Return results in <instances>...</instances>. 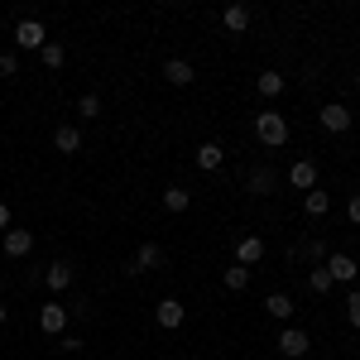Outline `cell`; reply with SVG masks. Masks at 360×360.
Wrapping results in <instances>:
<instances>
[{
  "instance_id": "cell-1",
  "label": "cell",
  "mask_w": 360,
  "mask_h": 360,
  "mask_svg": "<svg viewBox=\"0 0 360 360\" xmlns=\"http://www.w3.org/2000/svg\"><path fill=\"white\" fill-rule=\"evenodd\" d=\"M255 139H259L264 149L288 144V120H283L278 111H259V115H255Z\"/></svg>"
},
{
  "instance_id": "cell-2",
  "label": "cell",
  "mask_w": 360,
  "mask_h": 360,
  "mask_svg": "<svg viewBox=\"0 0 360 360\" xmlns=\"http://www.w3.org/2000/svg\"><path fill=\"white\" fill-rule=\"evenodd\" d=\"M274 346H278V356H283V360H303L307 351H312V341H307L303 327H283Z\"/></svg>"
},
{
  "instance_id": "cell-3",
  "label": "cell",
  "mask_w": 360,
  "mask_h": 360,
  "mask_svg": "<svg viewBox=\"0 0 360 360\" xmlns=\"http://www.w3.org/2000/svg\"><path fill=\"white\" fill-rule=\"evenodd\" d=\"M39 332L58 341V336L68 332V307H63V303H44V307H39Z\"/></svg>"
},
{
  "instance_id": "cell-4",
  "label": "cell",
  "mask_w": 360,
  "mask_h": 360,
  "mask_svg": "<svg viewBox=\"0 0 360 360\" xmlns=\"http://www.w3.org/2000/svg\"><path fill=\"white\" fill-rule=\"evenodd\" d=\"M44 44H49V29L39 25V20H20V25H15V49H34V53H39Z\"/></svg>"
},
{
  "instance_id": "cell-5",
  "label": "cell",
  "mask_w": 360,
  "mask_h": 360,
  "mask_svg": "<svg viewBox=\"0 0 360 360\" xmlns=\"http://www.w3.org/2000/svg\"><path fill=\"white\" fill-rule=\"evenodd\" d=\"M317 120H322L327 135H346V130H351V111H346L341 101H327V106L317 111Z\"/></svg>"
},
{
  "instance_id": "cell-6",
  "label": "cell",
  "mask_w": 360,
  "mask_h": 360,
  "mask_svg": "<svg viewBox=\"0 0 360 360\" xmlns=\"http://www.w3.org/2000/svg\"><path fill=\"white\" fill-rule=\"evenodd\" d=\"M164 264V250L154 245V240H144V245L135 250V259L125 264V274H149V269H159Z\"/></svg>"
},
{
  "instance_id": "cell-7",
  "label": "cell",
  "mask_w": 360,
  "mask_h": 360,
  "mask_svg": "<svg viewBox=\"0 0 360 360\" xmlns=\"http://www.w3.org/2000/svg\"><path fill=\"white\" fill-rule=\"evenodd\" d=\"M0 245H5V255H10V259H25L29 250H34V231H15V226H10V231L0 236Z\"/></svg>"
},
{
  "instance_id": "cell-8",
  "label": "cell",
  "mask_w": 360,
  "mask_h": 360,
  "mask_svg": "<svg viewBox=\"0 0 360 360\" xmlns=\"http://www.w3.org/2000/svg\"><path fill=\"white\" fill-rule=\"evenodd\" d=\"M288 183H293L298 193H312V188H317V159H298V164L288 168Z\"/></svg>"
},
{
  "instance_id": "cell-9",
  "label": "cell",
  "mask_w": 360,
  "mask_h": 360,
  "mask_svg": "<svg viewBox=\"0 0 360 360\" xmlns=\"http://www.w3.org/2000/svg\"><path fill=\"white\" fill-rule=\"evenodd\" d=\"M327 274H332V283H351V278L360 274V264L351 259V255H327V264H322Z\"/></svg>"
},
{
  "instance_id": "cell-10",
  "label": "cell",
  "mask_w": 360,
  "mask_h": 360,
  "mask_svg": "<svg viewBox=\"0 0 360 360\" xmlns=\"http://www.w3.org/2000/svg\"><path fill=\"white\" fill-rule=\"evenodd\" d=\"M44 283H49L53 293H63V288H72V283H77V274H72V264H68V259H53V264L44 269Z\"/></svg>"
},
{
  "instance_id": "cell-11",
  "label": "cell",
  "mask_w": 360,
  "mask_h": 360,
  "mask_svg": "<svg viewBox=\"0 0 360 360\" xmlns=\"http://www.w3.org/2000/svg\"><path fill=\"white\" fill-rule=\"evenodd\" d=\"M193 77H197V72H193L188 58H168V63H164V82L168 86H193Z\"/></svg>"
},
{
  "instance_id": "cell-12",
  "label": "cell",
  "mask_w": 360,
  "mask_h": 360,
  "mask_svg": "<svg viewBox=\"0 0 360 360\" xmlns=\"http://www.w3.org/2000/svg\"><path fill=\"white\" fill-rule=\"evenodd\" d=\"M183 317H188V307L178 303V298H164V303L154 307V322L168 327V332H173V327H183Z\"/></svg>"
},
{
  "instance_id": "cell-13",
  "label": "cell",
  "mask_w": 360,
  "mask_h": 360,
  "mask_svg": "<svg viewBox=\"0 0 360 360\" xmlns=\"http://www.w3.org/2000/svg\"><path fill=\"white\" fill-rule=\"evenodd\" d=\"M245 188H250V193H255V197L274 193V168H269V164H255V168H250V173H245Z\"/></svg>"
},
{
  "instance_id": "cell-14",
  "label": "cell",
  "mask_w": 360,
  "mask_h": 360,
  "mask_svg": "<svg viewBox=\"0 0 360 360\" xmlns=\"http://www.w3.org/2000/svg\"><path fill=\"white\" fill-rule=\"evenodd\" d=\"M53 149L58 154H82V130H77V125H58L53 130Z\"/></svg>"
},
{
  "instance_id": "cell-15",
  "label": "cell",
  "mask_w": 360,
  "mask_h": 360,
  "mask_svg": "<svg viewBox=\"0 0 360 360\" xmlns=\"http://www.w3.org/2000/svg\"><path fill=\"white\" fill-rule=\"evenodd\" d=\"M221 25L231 29V34H245V29H250V5H240V0H231V5L221 10Z\"/></svg>"
},
{
  "instance_id": "cell-16",
  "label": "cell",
  "mask_w": 360,
  "mask_h": 360,
  "mask_svg": "<svg viewBox=\"0 0 360 360\" xmlns=\"http://www.w3.org/2000/svg\"><path fill=\"white\" fill-rule=\"evenodd\" d=\"M259 259H264V240H259V236H240V245H236V264H259Z\"/></svg>"
},
{
  "instance_id": "cell-17",
  "label": "cell",
  "mask_w": 360,
  "mask_h": 360,
  "mask_svg": "<svg viewBox=\"0 0 360 360\" xmlns=\"http://www.w3.org/2000/svg\"><path fill=\"white\" fill-rule=\"evenodd\" d=\"M221 164H226V149L217 144V139L197 144V168H207V173H212V168H221Z\"/></svg>"
},
{
  "instance_id": "cell-18",
  "label": "cell",
  "mask_w": 360,
  "mask_h": 360,
  "mask_svg": "<svg viewBox=\"0 0 360 360\" xmlns=\"http://www.w3.org/2000/svg\"><path fill=\"white\" fill-rule=\"evenodd\" d=\"M264 312H269L274 322H288L298 307H293V298H288V293H269V298H264Z\"/></svg>"
},
{
  "instance_id": "cell-19",
  "label": "cell",
  "mask_w": 360,
  "mask_h": 360,
  "mask_svg": "<svg viewBox=\"0 0 360 360\" xmlns=\"http://www.w3.org/2000/svg\"><path fill=\"white\" fill-rule=\"evenodd\" d=\"M303 212L312 217V221H322V217L332 212V197H327V193H317V188H312V193H303Z\"/></svg>"
},
{
  "instance_id": "cell-20",
  "label": "cell",
  "mask_w": 360,
  "mask_h": 360,
  "mask_svg": "<svg viewBox=\"0 0 360 360\" xmlns=\"http://www.w3.org/2000/svg\"><path fill=\"white\" fill-rule=\"evenodd\" d=\"M255 86H259V96H264V101H274L288 82H283V72H259V77H255Z\"/></svg>"
},
{
  "instance_id": "cell-21",
  "label": "cell",
  "mask_w": 360,
  "mask_h": 360,
  "mask_svg": "<svg viewBox=\"0 0 360 360\" xmlns=\"http://www.w3.org/2000/svg\"><path fill=\"white\" fill-rule=\"evenodd\" d=\"M164 207H168V212H188V207H193V193L173 183V188H164Z\"/></svg>"
},
{
  "instance_id": "cell-22",
  "label": "cell",
  "mask_w": 360,
  "mask_h": 360,
  "mask_svg": "<svg viewBox=\"0 0 360 360\" xmlns=\"http://www.w3.org/2000/svg\"><path fill=\"white\" fill-rule=\"evenodd\" d=\"M221 283L231 288V293H245V288H250V269H245V264H231V269L221 274Z\"/></svg>"
},
{
  "instance_id": "cell-23",
  "label": "cell",
  "mask_w": 360,
  "mask_h": 360,
  "mask_svg": "<svg viewBox=\"0 0 360 360\" xmlns=\"http://www.w3.org/2000/svg\"><path fill=\"white\" fill-rule=\"evenodd\" d=\"M39 58H44V68H49V72H58V68L68 63V53H63V44H44V49H39Z\"/></svg>"
},
{
  "instance_id": "cell-24",
  "label": "cell",
  "mask_w": 360,
  "mask_h": 360,
  "mask_svg": "<svg viewBox=\"0 0 360 360\" xmlns=\"http://www.w3.org/2000/svg\"><path fill=\"white\" fill-rule=\"evenodd\" d=\"M96 115H101V96H96V91H86L82 101H77V120H96Z\"/></svg>"
},
{
  "instance_id": "cell-25",
  "label": "cell",
  "mask_w": 360,
  "mask_h": 360,
  "mask_svg": "<svg viewBox=\"0 0 360 360\" xmlns=\"http://www.w3.org/2000/svg\"><path fill=\"white\" fill-rule=\"evenodd\" d=\"M307 288H312V293H332V274H327L322 264H317V269H307Z\"/></svg>"
},
{
  "instance_id": "cell-26",
  "label": "cell",
  "mask_w": 360,
  "mask_h": 360,
  "mask_svg": "<svg viewBox=\"0 0 360 360\" xmlns=\"http://www.w3.org/2000/svg\"><path fill=\"white\" fill-rule=\"evenodd\" d=\"M303 255H307V264L317 269V264H327V245L322 240H303Z\"/></svg>"
},
{
  "instance_id": "cell-27",
  "label": "cell",
  "mask_w": 360,
  "mask_h": 360,
  "mask_svg": "<svg viewBox=\"0 0 360 360\" xmlns=\"http://www.w3.org/2000/svg\"><path fill=\"white\" fill-rule=\"evenodd\" d=\"M346 322L360 327V293H346Z\"/></svg>"
},
{
  "instance_id": "cell-28",
  "label": "cell",
  "mask_w": 360,
  "mask_h": 360,
  "mask_svg": "<svg viewBox=\"0 0 360 360\" xmlns=\"http://www.w3.org/2000/svg\"><path fill=\"white\" fill-rule=\"evenodd\" d=\"M0 72L15 77V72H20V53H0Z\"/></svg>"
},
{
  "instance_id": "cell-29",
  "label": "cell",
  "mask_w": 360,
  "mask_h": 360,
  "mask_svg": "<svg viewBox=\"0 0 360 360\" xmlns=\"http://www.w3.org/2000/svg\"><path fill=\"white\" fill-rule=\"evenodd\" d=\"M58 351H63V356H72V351H82V341H77V336H68V332H63V336H58Z\"/></svg>"
},
{
  "instance_id": "cell-30",
  "label": "cell",
  "mask_w": 360,
  "mask_h": 360,
  "mask_svg": "<svg viewBox=\"0 0 360 360\" xmlns=\"http://www.w3.org/2000/svg\"><path fill=\"white\" fill-rule=\"evenodd\" d=\"M346 221H351V226H360V193L351 197V202H346Z\"/></svg>"
},
{
  "instance_id": "cell-31",
  "label": "cell",
  "mask_w": 360,
  "mask_h": 360,
  "mask_svg": "<svg viewBox=\"0 0 360 360\" xmlns=\"http://www.w3.org/2000/svg\"><path fill=\"white\" fill-rule=\"evenodd\" d=\"M5 231H10V207L0 202V236H5Z\"/></svg>"
},
{
  "instance_id": "cell-32",
  "label": "cell",
  "mask_w": 360,
  "mask_h": 360,
  "mask_svg": "<svg viewBox=\"0 0 360 360\" xmlns=\"http://www.w3.org/2000/svg\"><path fill=\"white\" fill-rule=\"evenodd\" d=\"M5 317H10V307H5V303H0V327H5Z\"/></svg>"
},
{
  "instance_id": "cell-33",
  "label": "cell",
  "mask_w": 360,
  "mask_h": 360,
  "mask_svg": "<svg viewBox=\"0 0 360 360\" xmlns=\"http://www.w3.org/2000/svg\"><path fill=\"white\" fill-rule=\"evenodd\" d=\"M0 288H5V274H0Z\"/></svg>"
},
{
  "instance_id": "cell-34",
  "label": "cell",
  "mask_w": 360,
  "mask_h": 360,
  "mask_svg": "<svg viewBox=\"0 0 360 360\" xmlns=\"http://www.w3.org/2000/svg\"><path fill=\"white\" fill-rule=\"evenodd\" d=\"M356 91H360V77H356Z\"/></svg>"
}]
</instances>
